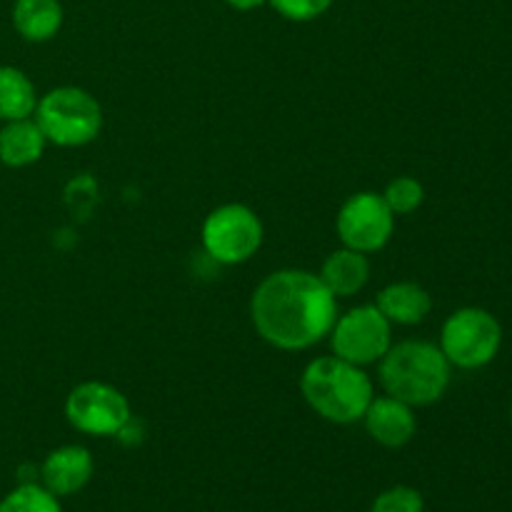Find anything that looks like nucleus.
Masks as SVG:
<instances>
[{"mask_svg": "<svg viewBox=\"0 0 512 512\" xmlns=\"http://www.w3.org/2000/svg\"><path fill=\"white\" fill-rule=\"evenodd\" d=\"M370 512H425L423 495L408 485H395L375 498Z\"/></svg>", "mask_w": 512, "mask_h": 512, "instance_id": "19", "label": "nucleus"}, {"mask_svg": "<svg viewBox=\"0 0 512 512\" xmlns=\"http://www.w3.org/2000/svg\"><path fill=\"white\" fill-rule=\"evenodd\" d=\"M300 393L320 418L335 425L363 420L370 400L375 398L373 380L365 368L338 355L310 360L300 375Z\"/></svg>", "mask_w": 512, "mask_h": 512, "instance_id": "2", "label": "nucleus"}, {"mask_svg": "<svg viewBox=\"0 0 512 512\" xmlns=\"http://www.w3.org/2000/svg\"><path fill=\"white\" fill-rule=\"evenodd\" d=\"M33 120L48 143L58 148H83L100 135L103 108L88 90L63 85L38 98Z\"/></svg>", "mask_w": 512, "mask_h": 512, "instance_id": "4", "label": "nucleus"}, {"mask_svg": "<svg viewBox=\"0 0 512 512\" xmlns=\"http://www.w3.org/2000/svg\"><path fill=\"white\" fill-rule=\"evenodd\" d=\"M38 93L28 75L13 65H0V120L33 118Z\"/></svg>", "mask_w": 512, "mask_h": 512, "instance_id": "16", "label": "nucleus"}, {"mask_svg": "<svg viewBox=\"0 0 512 512\" xmlns=\"http://www.w3.org/2000/svg\"><path fill=\"white\" fill-rule=\"evenodd\" d=\"M335 230L345 248H353L358 253H378L390 243L395 233V213L388 208L380 193L350 195L340 208Z\"/></svg>", "mask_w": 512, "mask_h": 512, "instance_id": "9", "label": "nucleus"}, {"mask_svg": "<svg viewBox=\"0 0 512 512\" xmlns=\"http://www.w3.org/2000/svg\"><path fill=\"white\" fill-rule=\"evenodd\" d=\"M333 3L335 0H270V5L293 23H308V20L320 18L323 13H328Z\"/></svg>", "mask_w": 512, "mask_h": 512, "instance_id": "20", "label": "nucleus"}, {"mask_svg": "<svg viewBox=\"0 0 512 512\" xmlns=\"http://www.w3.org/2000/svg\"><path fill=\"white\" fill-rule=\"evenodd\" d=\"M510 420H512V405H510Z\"/></svg>", "mask_w": 512, "mask_h": 512, "instance_id": "22", "label": "nucleus"}, {"mask_svg": "<svg viewBox=\"0 0 512 512\" xmlns=\"http://www.w3.org/2000/svg\"><path fill=\"white\" fill-rule=\"evenodd\" d=\"M328 338L333 355L365 368V365L380 363V358L390 350L393 323L380 313L375 303L358 305L335 318Z\"/></svg>", "mask_w": 512, "mask_h": 512, "instance_id": "7", "label": "nucleus"}, {"mask_svg": "<svg viewBox=\"0 0 512 512\" xmlns=\"http://www.w3.org/2000/svg\"><path fill=\"white\" fill-rule=\"evenodd\" d=\"M380 195H383V200L395 215H410L423 205L425 188L420 180L410 178V175H400V178L390 180L385 193Z\"/></svg>", "mask_w": 512, "mask_h": 512, "instance_id": "18", "label": "nucleus"}, {"mask_svg": "<svg viewBox=\"0 0 512 512\" xmlns=\"http://www.w3.org/2000/svg\"><path fill=\"white\" fill-rule=\"evenodd\" d=\"M203 248L215 263L240 265L253 258L265 238L263 220L243 203L215 208L203 223Z\"/></svg>", "mask_w": 512, "mask_h": 512, "instance_id": "6", "label": "nucleus"}, {"mask_svg": "<svg viewBox=\"0 0 512 512\" xmlns=\"http://www.w3.org/2000/svg\"><path fill=\"white\" fill-rule=\"evenodd\" d=\"M453 365L443 350L428 340H403L390 345L380 358V385L385 395L403 400L410 408H425L438 403L450 385Z\"/></svg>", "mask_w": 512, "mask_h": 512, "instance_id": "3", "label": "nucleus"}, {"mask_svg": "<svg viewBox=\"0 0 512 512\" xmlns=\"http://www.w3.org/2000/svg\"><path fill=\"white\" fill-rule=\"evenodd\" d=\"M250 318L265 343L308 350L325 340L338 318V298L310 270H278L255 288Z\"/></svg>", "mask_w": 512, "mask_h": 512, "instance_id": "1", "label": "nucleus"}, {"mask_svg": "<svg viewBox=\"0 0 512 512\" xmlns=\"http://www.w3.org/2000/svg\"><path fill=\"white\" fill-rule=\"evenodd\" d=\"M503 345V328L485 308H460L440 330L438 348L453 368L478 370L493 363Z\"/></svg>", "mask_w": 512, "mask_h": 512, "instance_id": "5", "label": "nucleus"}, {"mask_svg": "<svg viewBox=\"0 0 512 512\" xmlns=\"http://www.w3.org/2000/svg\"><path fill=\"white\" fill-rule=\"evenodd\" d=\"M225 3H228L233 10H240V13H248V10L263 8V5L270 3V0H225Z\"/></svg>", "mask_w": 512, "mask_h": 512, "instance_id": "21", "label": "nucleus"}, {"mask_svg": "<svg viewBox=\"0 0 512 512\" xmlns=\"http://www.w3.org/2000/svg\"><path fill=\"white\" fill-rule=\"evenodd\" d=\"M0 512H63L58 498L38 483H20L0 500Z\"/></svg>", "mask_w": 512, "mask_h": 512, "instance_id": "17", "label": "nucleus"}, {"mask_svg": "<svg viewBox=\"0 0 512 512\" xmlns=\"http://www.w3.org/2000/svg\"><path fill=\"white\" fill-rule=\"evenodd\" d=\"M45 145L48 140L33 118L10 120L0 128V163L8 168H28L43 158Z\"/></svg>", "mask_w": 512, "mask_h": 512, "instance_id": "14", "label": "nucleus"}, {"mask_svg": "<svg viewBox=\"0 0 512 512\" xmlns=\"http://www.w3.org/2000/svg\"><path fill=\"white\" fill-rule=\"evenodd\" d=\"M318 278L323 280L325 288L335 295V298H350V295L360 293L370 280V260L365 253H358L353 248H340L325 258L323 268H320Z\"/></svg>", "mask_w": 512, "mask_h": 512, "instance_id": "13", "label": "nucleus"}, {"mask_svg": "<svg viewBox=\"0 0 512 512\" xmlns=\"http://www.w3.org/2000/svg\"><path fill=\"white\" fill-rule=\"evenodd\" d=\"M65 418L75 430L95 438L118 435L133 418L130 403L118 388L100 380L75 385L65 398Z\"/></svg>", "mask_w": 512, "mask_h": 512, "instance_id": "8", "label": "nucleus"}, {"mask_svg": "<svg viewBox=\"0 0 512 512\" xmlns=\"http://www.w3.org/2000/svg\"><path fill=\"white\" fill-rule=\"evenodd\" d=\"M375 305L393 325H418L433 310V298L420 283L400 280V283L385 285L375 298Z\"/></svg>", "mask_w": 512, "mask_h": 512, "instance_id": "12", "label": "nucleus"}, {"mask_svg": "<svg viewBox=\"0 0 512 512\" xmlns=\"http://www.w3.org/2000/svg\"><path fill=\"white\" fill-rule=\"evenodd\" d=\"M365 430L375 443L383 448H403L418 433V420L413 408L393 395H380L370 400L368 410L363 415Z\"/></svg>", "mask_w": 512, "mask_h": 512, "instance_id": "11", "label": "nucleus"}, {"mask_svg": "<svg viewBox=\"0 0 512 512\" xmlns=\"http://www.w3.org/2000/svg\"><path fill=\"white\" fill-rule=\"evenodd\" d=\"M95 473L93 455L83 445H63L48 453L40 465V480L55 498H68L80 493Z\"/></svg>", "mask_w": 512, "mask_h": 512, "instance_id": "10", "label": "nucleus"}, {"mask_svg": "<svg viewBox=\"0 0 512 512\" xmlns=\"http://www.w3.org/2000/svg\"><path fill=\"white\" fill-rule=\"evenodd\" d=\"M63 5L60 0H15L13 28L28 43H45L63 28Z\"/></svg>", "mask_w": 512, "mask_h": 512, "instance_id": "15", "label": "nucleus"}]
</instances>
